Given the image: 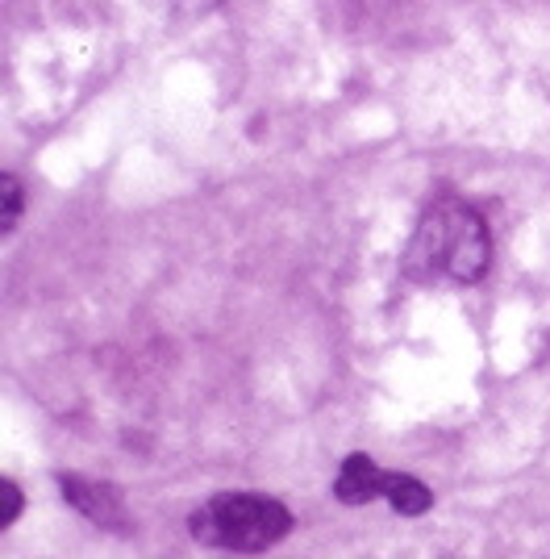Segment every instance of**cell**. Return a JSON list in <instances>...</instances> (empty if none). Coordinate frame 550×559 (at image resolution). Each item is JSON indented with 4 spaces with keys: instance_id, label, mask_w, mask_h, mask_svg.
<instances>
[{
    "instance_id": "obj_1",
    "label": "cell",
    "mask_w": 550,
    "mask_h": 559,
    "mask_svg": "<svg viewBox=\"0 0 550 559\" xmlns=\"http://www.w3.org/2000/svg\"><path fill=\"white\" fill-rule=\"evenodd\" d=\"M492 267V230L480 210L434 201L421 213L405 251V276L417 284H476Z\"/></svg>"
},
{
    "instance_id": "obj_2",
    "label": "cell",
    "mask_w": 550,
    "mask_h": 559,
    "mask_svg": "<svg viewBox=\"0 0 550 559\" xmlns=\"http://www.w3.org/2000/svg\"><path fill=\"white\" fill-rule=\"evenodd\" d=\"M188 531L205 547L226 551H267L292 531V510L267 492H217L188 518Z\"/></svg>"
},
{
    "instance_id": "obj_3",
    "label": "cell",
    "mask_w": 550,
    "mask_h": 559,
    "mask_svg": "<svg viewBox=\"0 0 550 559\" xmlns=\"http://www.w3.org/2000/svg\"><path fill=\"white\" fill-rule=\"evenodd\" d=\"M59 485H63V497L71 501V510L84 513L100 531H117V535H130V531H134V522H130V513H125V501H121V492H117L113 485L88 480V476H80V472H63Z\"/></svg>"
},
{
    "instance_id": "obj_4",
    "label": "cell",
    "mask_w": 550,
    "mask_h": 559,
    "mask_svg": "<svg viewBox=\"0 0 550 559\" xmlns=\"http://www.w3.org/2000/svg\"><path fill=\"white\" fill-rule=\"evenodd\" d=\"M334 497L343 506H367V501L384 497V472L363 451L359 455H346L343 467H338V480H334Z\"/></svg>"
},
{
    "instance_id": "obj_5",
    "label": "cell",
    "mask_w": 550,
    "mask_h": 559,
    "mask_svg": "<svg viewBox=\"0 0 550 559\" xmlns=\"http://www.w3.org/2000/svg\"><path fill=\"white\" fill-rule=\"evenodd\" d=\"M384 497L392 501V510L405 513V518H417L434 506V492L426 489L417 476H405V472H384Z\"/></svg>"
},
{
    "instance_id": "obj_6",
    "label": "cell",
    "mask_w": 550,
    "mask_h": 559,
    "mask_svg": "<svg viewBox=\"0 0 550 559\" xmlns=\"http://www.w3.org/2000/svg\"><path fill=\"white\" fill-rule=\"evenodd\" d=\"M222 0H155V9L167 13V17H180V22H192V17H205L208 9H217Z\"/></svg>"
},
{
    "instance_id": "obj_7",
    "label": "cell",
    "mask_w": 550,
    "mask_h": 559,
    "mask_svg": "<svg viewBox=\"0 0 550 559\" xmlns=\"http://www.w3.org/2000/svg\"><path fill=\"white\" fill-rule=\"evenodd\" d=\"M0 192H4V222H0V230L13 234L17 217H22V185L13 176H0Z\"/></svg>"
},
{
    "instance_id": "obj_8",
    "label": "cell",
    "mask_w": 550,
    "mask_h": 559,
    "mask_svg": "<svg viewBox=\"0 0 550 559\" xmlns=\"http://www.w3.org/2000/svg\"><path fill=\"white\" fill-rule=\"evenodd\" d=\"M0 497H4V510H0V526H13L25 510V497L13 480H0Z\"/></svg>"
}]
</instances>
